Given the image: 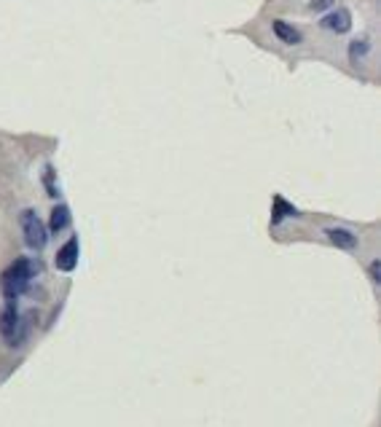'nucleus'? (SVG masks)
I'll list each match as a JSON object with an SVG mask.
<instances>
[{
    "label": "nucleus",
    "instance_id": "nucleus-5",
    "mask_svg": "<svg viewBox=\"0 0 381 427\" xmlns=\"http://www.w3.org/2000/svg\"><path fill=\"white\" fill-rule=\"evenodd\" d=\"M78 248H81V242H78V237H70L59 250H56V258H54V266L59 269V272H73L78 266Z\"/></svg>",
    "mask_w": 381,
    "mask_h": 427
},
{
    "label": "nucleus",
    "instance_id": "nucleus-10",
    "mask_svg": "<svg viewBox=\"0 0 381 427\" xmlns=\"http://www.w3.org/2000/svg\"><path fill=\"white\" fill-rule=\"evenodd\" d=\"M282 215H296V207L293 204H287V201L282 199V197H274V224H280Z\"/></svg>",
    "mask_w": 381,
    "mask_h": 427
},
{
    "label": "nucleus",
    "instance_id": "nucleus-12",
    "mask_svg": "<svg viewBox=\"0 0 381 427\" xmlns=\"http://www.w3.org/2000/svg\"><path fill=\"white\" fill-rule=\"evenodd\" d=\"M46 191H49V197H56V188H54V170L51 167H46Z\"/></svg>",
    "mask_w": 381,
    "mask_h": 427
},
{
    "label": "nucleus",
    "instance_id": "nucleus-6",
    "mask_svg": "<svg viewBox=\"0 0 381 427\" xmlns=\"http://www.w3.org/2000/svg\"><path fill=\"white\" fill-rule=\"evenodd\" d=\"M325 237L331 239L336 248H341V250H357V237L352 231H347V228L328 226L325 228Z\"/></svg>",
    "mask_w": 381,
    "mask_h": 427
},
{
    "label": "nucleus",
    "instance_id": "nucleus-4",
    "mask_svg": "<svg viewBox=\"0 0 381 427\" xmlns=\"http://www.w3.org/2000/svg\"><path fill=\"white\" fill-rule=\"evenodd\" d=\"M320 27L331 30L336 35L349 32V30H352V14H349V8H331V11L320 19Z\"/></svg>",
    "mask_w": 381,
    "mask_h": 427
},
{
    "label": "nucleus",
    "instance_id": "nucleus-11",
    "mask_svg": "<svg viewBox=\"0 0 381 427\" xmlns=\"http://www.w3.org/2000/svg\"><path fill=\"white\" fill-rule=\"evenodd\" d=\"M333 6H336V0H311L309 3L311 11H331Z\"/></svg>",
    "mask_w": 381,
    "mask_h": 427
},
{
    "label": "nucleus",
    "instance_id": "nucleus-9",
    "mask_svg": "<svg viewBox=\"0 0 381 427\" xmlns=\"http://www.w3.org/2000/svg\"><path fill=\"white\" fill-rule=\"evenodd\" d=\"M368 49H371V46H368V41H365V38H360V41H352V43H349V59H352V62H362V59H365V54H368Z\"/></svg>",
    "mask_w": 381,
    "mask_h": 427
},
{
    "label": "nucleus",
    "instance_id": "nucleus-2",
    "mask_svg": "<svg viewBox=\"0 0 381 427\" xmlns=\"http://www.w3.org/2000/svg\"><path fill=\"white\" fill-rule=\"evenodd\" d=\"M0 336L11 344V347H19L22 339L27 336V323L22 320L19 309H17V301H8L6 309L0 312Z\"/></svg>",
    "mask_w": 381,
    "mask_h": 427
},
{
    "label": "nucleus",
    "instance_id": "nucleus-13",
    "mask_svg": "<svg viewBox=\"0 0 381 427\" xmlns=\"http://www.w3.org/2000/svg\"><path fill=\"white\" fill-rule=\"evenodd\" d=\"M368 269H371V277H373L376 282H381V261H373Z\"/></svg>",
    "mask_w": 381,
    "mask_h": 427
},
{
    "label": "nucleus",
    "instance_id": "nucleus-8",
    "mask_svg": "<svg viewBox=\"0 0 381 427\" xmlns=\"http://www.w3.org/2000/svg\"><path fill=\"white\" fill-rule=\"evenodd\" d=\"M70 226V207L68 204H56L54 210H51V218H49V234H59V231H65V228Z\"/></svg>",
    "mask_w": 381,
    "mask_h": 427
},
{
    "label": "nucleus",
    "instance_id": "nucleus-1",
    "mask_svg": "<svg viewBox=\"0 0 381 427\" xmlns=\"http://www.w3.org/2000/svg\"><path fill=\"white\" fill-rule=\"evenodd\" d=\"M35 272H38V269H32V261L17 258V261L0 275V290H3L6 301H17V299L27 290V285H30V279H32Z\"/></svg>",
    "mask_w": 381,
    "mask_h": 427
},
{
    "label": "nucleus",
    "instance_id": "nucleus-3",
    "mask_svg": "<svg viewBox=\"0 0 381 427\" xmlns=\"http://www.w3.org/2000/svg\"><path fill=\"white\" fill-rule=\"evenodd\" d=\"M19 224H22V237H25L27 248L30 250H43L46 242H49V228L41 224L38 212L35 210H22Z\"/></svg>",
    "mask_w": 381,
    "mask_h": 427
},
{
    "label": "nucleus",
    "instance_id": "nucleus-7",
    "mask_svg": "<svg viewBox=\"0 0 381 427\" xmlns=\"http://www.w3.org/2000/svg\"><path fill=\"white\" fill-rule=\"evenodd\" d=\"M271 30H274V35L280 38L282 43H287V46H296V43L304 41V35H301L298 27L287 25V22H282V19H274V22H271Z\"/></svg>",
    "mask_w": 381,
    "mask_h": 427
}]
</instances>
